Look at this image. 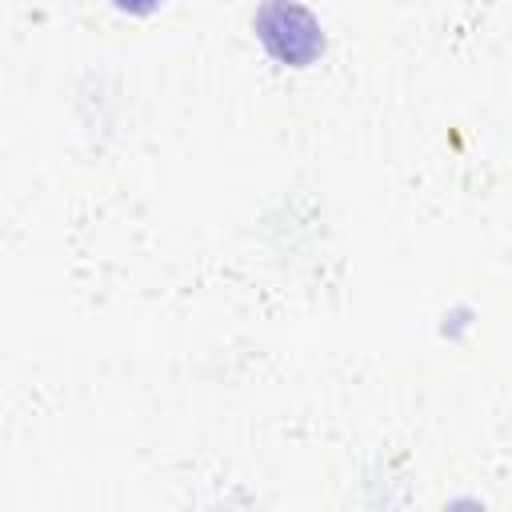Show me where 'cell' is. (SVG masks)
Segmentation results:
<instances>
[{
  "mask_svg": "<svg viewBox=\"0 0 512 512\" xmlns=\"http://www.w3.org/2000/svg\"><path fill=\"white\" fill-rule=\"evenodd\" d=\"M260 40L268 44L272 56H280L288 64H304L320 52L316 20L296 4H268L260 12Z\"/></svg>",
  "mask_w": 512,
  "mask_h": 512,
  "instance_id": "6da1fadb",
  "label": "cell"
},
{
  "mask_svg": "<svg viewBox=\"0 0 512 512\" xmlns=\"http://www.w3.org/2000/svg\"><path fill=\"white\" fill-rule=\"evenodd\" d=\"M120 8H132V12H144V8H152L156 0H116Z\"/></svg>",
  "mask_w": 512,
  "mask_h": 512,
  "instance_id": "7a4b0ae2",
  "label": "cell"
}]
</instances>
